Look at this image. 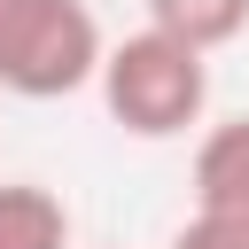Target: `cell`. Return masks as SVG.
Returning a JSON list of instances; mask_svg holds the SVG:
<instances>
[{
    "instance_id": "obj_1",
    "label": "cell",
    "mask_w": 249,
    "mask_h": 249,
    "mask_svg": "<svg viewBox=\"0 0 249 249\" xmlns=\"http://www.w3.org/2000/svg\"><path fill=\"white\" fill-rule=\"evenodd\" d=\"M101 109L132 132V140H179L187 124H202L210 109V54H195L187 39L140 23L117 47H101Z\"/></svg>"
},
{
    "instance_id": "obj_2",
    "label": "cell",
    "mask_w": 249,
    "mask_h": 249,
    "mask_svg": "<svg viewBox=\"0 0 249 249\" xmlns=\"http://www.w3.org/2000/svg\"><path fill=\"white\" fill-rule=\"evenodd\" d=\"M101 23L86 0H0V93L62 101L101 70Z\"/></svg>"
},
{
    "instance_id": "obj_3",
    "label": "cell",
    "mask_w": 249,
    "mask_h": 249,
    "mask_svg": "<svg viewBox=\"0 0 249 249\" xmlns=\"http://www.w3.org/2000/svg\"><path fill=\"white\" fill-rule=\"evenodd\" d=\"M195 210L249 218V117H226L195 140Z\"/></svg>"
},
{
    "instance_id": "obj_4",
    "label": "cell",
    "mask_w": 249,
    "mask_h": 249,
    "mask_svg": "<svg viewBox=\"0 0 249 249\" xmlns=\"http://www.w3.org/2000/svg\"><path fill=\"white\" fill-rule=\"evenodd\" d=\"M0 249H70V202L39 179H0Z\"/></svg>"
},
{
    "instance_id": "obj_5",
    "label": "cell",
    "mask_w": 249,
    "mask_h": 249,
    "mask_svg": "<svg viewBox=\"0 0 249 249\" xmlns=\"http://www.w3.org/2000/svg\"><path fill=\"white\" fill-rule=\"evenodd\" d=\"M148 23L187 39L195 54H218L249 31V0H148Z\"/></svg>"
},
{
    "instance_id": "obj_6",
    "label": "cell",
    "mask_w": 249,
    "mask_h": 249,
    "mask_svg": "<svg viewBox=\"0 0 249 249\" xmlns=\"http://www.w3.org/2000/svg\"><path fill=\"white\" fill-rule=\"evenodd\" d=\"M171 249H249V218H233V210H195V218L171 233Z\"/></svg>"
}]
</instances>
